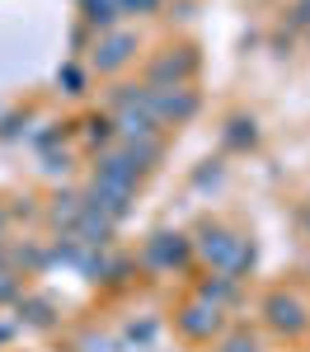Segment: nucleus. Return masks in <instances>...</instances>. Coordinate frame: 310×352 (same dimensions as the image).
<instances>
[{"label": "nucleus", "mask_w": 310, "mask_h": 352, "mask_svg": "<svg viewBox=\"0 0 310 352\" xmlns=\"http://www.w3.org/2000/svg\"><path fill=\"white\" fill-rule=\"evenodd\" d=\"M273 310H278V324H296V305L291 300H273Z\"/></svg>", "instance_id": "nucleus-1"}]
</instances>
